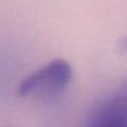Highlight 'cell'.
Wrapping results in <instances>:
<instances>
[{
  "instance_id": "1",
  "label": "cell",
  "mask_w": 127,
  "mask_h": 127,
  "mask_svg": "<svg viewBox=\"0 0 127 127\" xmlns=\"http://www.w3.org/2000/svg\"><path fill=\"white\" fill-rule=\"evenodd\" d=\"M72 68L64 59H55L26 77L18 86L19 97L48 100L59 96L68 86Z\"/></svg>"
},
{
  "instance_id": "2",
  "label": "cell",
  "mask_w": 127,
  "mask_h": 127,
  "mask_svg": "<svg viewBox=\"0 0 127 127\" xmlns=\"http://www.w3.org/2000/svg\"><path fill=\"white\" fill-rule=\"evenodd\" d=\"M86 127H127V85H122L93 111Z\"/></svg>"
}]
</instances>
